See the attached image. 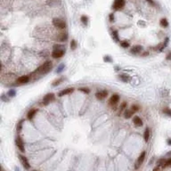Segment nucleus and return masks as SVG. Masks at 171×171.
Wrapping results in <instances>:
<instances>
[{"mask_svg": "<svg viewBox=\"0 0 171 171\" xmlns=\"http://www.w3.org/2000/svg\"><path fill=\"white\" fill-rule=\"evenodd\" d=\"M53 69V62L51 61H46L42 65H40L37 69L34 71L35 74H39V75H44L48 73Z\"/></svg>", "mask_w": 171, "mask_h": 171, "instance_id": "f257e3e1", "label": "nucleus"}, {"mask_svg": "<svg viewBox=\"0 0 171 171\" xmlns=\"http://www.w3.org/2000/svg\"><path fill=\"white\" fill-rule=\"evenodd\" d=\"M53 25L55 26L56 29H64L66 28V23L64 21H62L59 18H54L53 19Z\"/></svg>", "mask_w": 171, "mask_h": 171, "instance_id": "f03ea898", "label": "nucleus"}, {"mask_svg": "<svg viewBox=\"0 0 171 171\" xmlns=\"http://www.w3.org/2000/svg\"><path fill=\"white\" fill-rule=\"evenodd\" d=\"M120 102V95H111V97L109 100V105L112 108L113 110H116V105L118 104V102Z\"/></svg>", "mask_w": 171, "mask_h": 171, "instance_id": "7ed1b4c3", "label": "nucleus"}, {"mask_svg": "<svg viewBox=\"0 0 171 171\" xmlns=\"http://www.w3.org/2000/svg\"><path fill=\"white\" fill-rule=\"evenodd\" d=\"M55 94L54 93H48L46 95H45L43 97V101H42V103L44 105H47L48 103H50L51 102H53L55 100Z\"/></svg>", "mask_w": 171, "mask_h": 171, "instance_id": "20e7f679", "label": "nucleus"}, {"mask_svg": "<svg viewBox=\"0 0 171 171\" xmlns=\"http://www.w3.org/2000/svg\"><path fill=\"white\" fill-rule=\"evenodd\" d=\"M145 154H146L145 152H143V153L140 154V156L138 157V159H137V160H136V162H135V169H138L139 167H140V166L143 164V162L144 161V159H145Z\"/></svg>", "mask_w": 171, "mask_h": 171, "instance_id": "39448f33", "label": "nucleus"}, {"mask_svg": "<svg viewBox=\"0 0 171 171\" xmlns=\"http://www.w3.org/2000/svg\"><path fill=\"white\" fill-rule=\"evenodd\" d=\"M65 54V49H58V50H54L52 52V57L55 59L62 58Z\"/></svg>", "mask_w": 171, "mask_h": 171, "instance_id": "423d86ee", "label": "nucleus"}, {"mask_svg": "<svg viewBox=\"0 0 171 171\" xmlns=\"http://www.w3.org/2000/svg\"><path fill=\"white\" fill-rule=\"evenodd\" d=\"M126 2L125 0H115L113 3V9L115 10H120L125 6Z\"/></svg>", "mask_w": 171, "mask_h": 171, "instance_id": "0eeeda50", "label": "nucleus"}, {"mask_svg": "<svg viewBox=\"0 0 171 171\" xmlns=\"http://www.w3.org/2000/svg\"><path fill=\"white\" fill-rule=\"evenodd\" d=\"M108 96V91L107 90H101L95 94V98L97 100H103Z\"/></svg>", "mask_w": 171, "mask_h": 171, "instance_id": "6e6552de", "label": "nucleus"}, {"mask_svg": "<svg viewBox=\"0 0 171 171\" xmlns=\"http://www.w3.org/2000/svg\"><path fill=\"white\" fill-rule=\"evenodd\" d=\"M19 159H20V160H21V162H22V166L24 167V168H25V169H27V170H28V169H29L30 165L29 164L28 159H27L25 156L22 155V154H20V155H19Z\"/></svg>", "mask_w": 171, "mask_h": 171, "instance_id": "1a4fd4ad", "label": "nucleus"}, {"mask_svg": "<svg viewBox=\"0 0 171 171\" xmlns=\"http://www.w3.org/2000/svg\"><path fill=\"white\" fill-rule=\"evenodd\" d=\"M15 143H16V145L18 147V149L22 152V153H24L25 152V147H24V143H23V141L22 139L18 136L17 138L15 139Z\"/></svg>", "mask_w": 171, "mask_h": 171, "instance_id": "9d476101", "label": "nucleus"}, {"mask_svg": "<svg viewBox=\"0 0 171 171\" xmlns=\"http://www.w3.org/2000/svg\"><path fill=\"white\" fill-rule=\"evenodd\" d=\"M29 80H30V77L28 76V75H24V76H21L19 77L18 79H17V80H16V82H17V84H26L28 83Z\"/></svg>", "mask_w": 171, "mask_h": 171, "instance_id": "9b49d317", "label": "nucleus"}, {"mask_svg": "<svg viewBox=\"0 0 171 171\" xmlns=\"http://www.w3.org/2000/svg\"><path fill=\"white\" fill-rule=\"evenodd\" d=\"M74 92V88H65V89H63L62 91H60L58 93V96L59 97H62V96H64V95H69V94H71Z\"/></svg>", "mask_w": 171, "mask_h": 171, "instance_id": "f8f14e48", "label": "nucleus"}, {"mask_svg": "<svg viewBox=\"0 0 171 171\" xmlns=\"http://www.w3.org/2000/svg\"><path fill=\"white\" fill-rule=\"evenodd\" d=\"M130 51H131V53L132 54H134V55H138V54H140V53L143 51V46H140V45L134 46L131 48Z\"/></svg>", "mask_w": 171, "mask_h": 171, "instance_id": "ddd939ff", "label": "nucleus"}, {"mask_svg": "<svg viewBox=\"0 0 171 171\" xmlns=\"http://www.w3.org/2000/svg\"><path fill=\"white\" fill-rule=\"evenodd\" d=\"M133 123L135 125V127H142L143 126V120H141V118L138 116H135L133 118Z\"/></svg>", "mask_w": 171, "mask_h": 171, "instance_id": "4468645a", "label": "nucleus"}, {"mask_svg": "<svg viewBox=\"0 0 171 171\" xmlns=\"http://www.w3.org/2000/svg\"><path fill=\"white\" fill-rule=\"evenodd\" d=\"M37 109H31L29 110L28 113H27V118H28V120H32L34 116L37 114Z\"/></svg>", "mask_w": 171, "mask_h": 171, "instance_id": "2eb2a0df", "label": "nucleus"}, {"mask_svg": "<svg viewBox=\"0 0 171 171\" xmlns=\"http://www.w3.org/2000/svg\"><path fill=\"white\" fill-rule=\"evenodd\" d=\"M134 113L135 112H134L132 110H126L125 112H124V118L128 120V119H130V118L134 115Z\"/></svg>", "mask_w": 171, "mask_h": 171, "instance_id": "dca6fc26", "label": "nucleus"}, {"mask_svg": "<svg viewBox=\"0 0 171 171\" xmlns=\"http://www.w3.org/2000/svg\"><path fill=\"white\" fill-rule=\"evenodd\" d=\"M168 42H169V38H168V37H166V38H165V41L160 45V46L159 47V51H162L164 48L167 47V45H168Z\"/></svg>", "mask_w": 171, "mask_h": 171, "instance_id": "f3484780", "label": "nucleus"}, {"mask_svg": "<svg viewBox=\"0 0 171 171\" xmlns=\"http://www.w3.org/2000/svg\"><path fill=\"white\" fill-rule=\"evenodd\" d=\"M143 138H144V141L145 142H148V140L150 138V129L149 127H146L145 130H144V133H143Z\"/></svg>", "mask_w": 171, "mask_h": 171, "instance_id": "a211bd4d", "label": "nucleus"}, {"mask_svg": "<svg viewBox=\"0 0 171 171\" xmlns=\"http://www.w3.org/2000/svg\"><path fill=\"white\" fill-rule=\"evenodd\" d=\"M160 24L162 28H167V27H168V22H167V20L166 18L161 19L160 22Z\"/></svg>", "mask_w": 171, "mask_h": 171, "instance_id": "6ab92c4d", "label": "nucleus"}, {"mask_svg": "<svg viewBox=\"0 0 171 171\" xmlns=\"http://www.w3.org/2000/svg\"><path fill=\"white\" fill-rule=\"evenodd\" d=\"M58 39H59V41H61V42H64V41H66V40L68 39V35H67V33H62V34H60Z\"/></svg>", "mask_w": 171, "mask_h": 171, "instance_id": "aec40b11", "label": "nucleus"}, {"mask_svg": "<svg viewBox=\"0 0 171 171\" xmlns=\"http://www.w3.org/2000/svg\"><path fill=\"white\" fill-rule=\"evenodd\" d=\"M63 80H64V78H59V79H55V81H53V83H52V86H53V87H56V86H59V85L62 83Z\"/></svg>", "mask_w": 171, "mask_h": 171, "instance_id": "412c9836", "label": "nucleus"}, {"mask_svg": "<svg viewBox=\"0 0 171 171\" xmlns=\"http://www.w3.org/2000/svg\"><path fill=\"white\" fill-rule=\"evenodd\" d=\"M119 78H120V79L121 80V81H123V82H128V81L130 80V78L127 76V75H125V74L120 75Z\"/></svg>", "mask_w": 171, "mask_h": 171, "instance_id": "4be33fe9", "label": "nucleus"}, {"mask_svg": "<svg viewBox=\"0 0 171 171\" xmlns=\"http://www.w3.org/2000/svg\"><path fill=\"white\" fill-rule=\"evenodd\" d=\"M111 35H112V38L114 39L115 42H119L120 41V38H119V33L117 30H113L112 33H111Z\"/></svg>", "mask_w": 171, "mask_h": 171, "instance_id": "5701e85b", "label": "nucleus"}, {"mask_svg": "<svg viewBox=\"0 0 171 171\" xmlns=\"http://www.w3.org/2000/svg\"><path fill=\"white\" fill-rule=\"evenodd\" d=\"M77 47H78V43H77V41L75 39H72L71 40V42H70V49H71V50H75Z\"/></svg>", "mask_w": 171, "mask_h": 171, "instance_id": "b1692460", "label": "nucleus"}, {"mask_svg": "<svg viewBox=\"0 0 171 171\" xmlns=\"http://www.w3.org/2000/svg\"><path fill=\"white\" fill-rule=\"evenodd\" d=\"M120 44V46L123 48H128L129 46H130V43H129L128 41H121Z\"/></svg>", "mask_w": 171, "mask_h": 171, "instance_id": "393cba45", "label": "nucleus"}, {"mask_svg": "<svg viewBox=\"0 0 171 171\" xmlns=\"http://www.w3.org/2000/svg\"><path fill=\"white\" fill-rule=\"evenodd\" d=\"M80 21L82 22V23H83L84 25H88V18L86 16V15H82L81 16V18H80Z\"/></svg>", "mask_w": 171, "mask_h": 171, "instance_id": "a878e982", "label": "nucleus"}, {"mask_svg": "<svg viewBox=\"0 0 171 171\" xmlns=\"http://www.w3.org/2000/svg\"><path fill=\"white\" fill-rule=\"evenodd\" d=\"M23 121H24V120H20V122H19L18 125H17V132H18V133H20V131L22 130V123H23Z\"/></svg>", "mask_w": 171, "mask_h": 171, "instance_id": "bb28decb", "label": "nucleus"}, {"mask_svg": "<svg viewBox=\"0 0 171 171\" xmlns=\"http://www.w3.org/2000/svg\"><path fill=\"white\" fill-rule=\"evenodd\" d=\"M166 160L165 159H160V160H158V166H162V167H165V163H166Z\"/></svg>", "mask_w": 171, "mask_h": 171, "instance_id": "cd10ccee", "label": "nucleus"}, {"mask_svg": "<svg viewBox=\"0 0 171 171\" xmlns=\"http://www.w3.org/2000/svg\"><path fill=\"white\" fill-rule=\"evenodd\" d=\"M126 107H127V102H123L122 103H121V104H120V112L123 111L124 110L126 109Z\"/></svg>", "mask_w": 171, "mask_h": 171, "instance_id": "c85d7f7f", "label": "nucleus"}, {"mask_svg": "<svg viewBox=\"0 0 171 171\" xmlns=\"http://www.w3.org/2000/svg\"><path fill=\"white\" fill-rule=\"evenodd\" d=\"M79 90L81 92H83V93H85V94H89V93H90V89L88 88H80Z\"/></svg>", "mask_w": 171, "mask_h": 171, "instance_id": "c756f323", "label": "nucleus"}, {"mask_svg": "<svg viewBox=\"0 0 171 171\" xmlns=\"http://www.w3.org/2000/svg\"><path fill=\"white\" fill-rule=\"evenodd\" d=\"M103 61L105 62H112V59H111V57L109 56V55H105V56L103 57Z\"/></svg>", "mask_w": 171, "mask_h": 171, "instance_id": "7c9ffc66", "label": "nucleus"}, {"mask_svg": "<svg viewBox=\"0 0 171 171\" xmlns=\"http://www.w3.org/2000/svg\"><path fill=\"white\" fill-rule=\"evenodd\" d=\"M139 106L138 105H136V104H133V105L131 106V110L134 111V112H136V111H139Z\"/></svg>", "mask_w": 171, "mask_h": 171, "instance_id": "2f4dec72", "label": "nucleus"}, {"mask_svg": "<svg viewBox=\"0 0 171 171\" xmlns=\"http://www.w3.org/2000/svg\"><path fill=\"white\" fill-rule=\"evenodd\" d=\"M165 114H167V116H171V110L168 109V108H165V109H163V111H162Z\"/></svg>", "mask_w": 171, "mask_h": 171, "instance_id": "473e14b6", "label": "nucleus"}, {"mask_svg": "<svg viewBox=\"0 0 171 171\" xmlns=\"http://www.w3.org/2000/svg\"><path fill=\"white\" fill-rule=\"evenodd\" d=\"M7 95L8 96H10V97H14V96H15V95H16V92H15V90H10V91H8Z\"/></svg>", "mask_w": 171, "mask_h": 171, "instance_id": "72a5a7b5", "label": "nucleus"}, {"mask_svg": "<svg viewBox=\"0 0 171 171\" xmlns=\"http://www.w3.org/2000/svg\"><path fill=\"white\" fill-rule=\"evenodd\" d=\"M58 49H64V48L62 47L61 45H55V46H54V50H58Z\"/></svg>", "mask_w": 171, "mask_h": 171, "instance_id": "f704fd0d", "label": "nucleus"}, {"mask_svg": "<svg viewBox=\"0 0 171 171\" xmlns=\"http://www.w3.org/2000/svg\"><path fill=\"white\" fill-rule=\"evenodd\" d=\"M168 166H171V158L167 159L166 160V163H165V167H168Z\"/></svg>", "mask_w": 171, "mask_h": 171, "instance_id": "c9c22d12", "label": "nucleus"}, {"mask_svg": "<svg viewBox=\"0 0 171 171\" xmlns=\"http://www.w3.org/2000/svg\"><path fill=\"white\" fill-rule=\"evenodd\" d=\"M166 59H167V61H171V51L168 52L167 54V55H166Z\"/></svg>", "mask_w": 171, "mask_h": 171, "instance_id": "e433bc0d", "label": "nucleus"}, {"mask_svg": "<svg viewBox=\"0 0 171 171\" xmlns=\"http://www.w3.org/2000/svg\"><path fill=\"white\" fill-rule=\"evenodd\" d=\"M146 1H147L148 3H150V4L152 5H153V6L155 5V3H154V1H153V0H146Z\"/></svg>", "mask_w": 171, "mask_h": 171, "instance_id": "4c0bfd02", "label": "nucleus"}, {"mask_svg": "<svg viewBox=\"0 0 171 171\" xmlns=\"http://www.w3.org/2000/svg\"><path fill=\"white\" fill-rule=\"evenodd\" d=\"M110 21H111V22H113V21H114V18H113L112 14H110Z\"/></svg>", "mask_w": 171, "mask_h": 171, "instance_id": "58836bf2", "label": "nucleus"}, {"mask_svg": "<svg viewBox=\"0 0 171 171\" xmlns=\"http://www.w3.org/2000/svg\"><path fill=\"white\" fill-rule=\"evenodd\" d=\"M63 68H64V65H63V64H62V65L61 66V67H60V68H59L58 69H57V72H61V69H63Z\"/></svg>", "mask_w": 171, "mask_h": 171, "instance_id": "ea45409f", "label": "nucleus"}, {"mask_svg": "<svg viewBox=\"0 0 171 171\" xmlns=\"http://www.w3.org/2000/svg\"><path fill=\"white\" fill-rule=\"evenodd\" d=\"M167 144L168 145H171V138H168L167 140Z\"/></svg>", "mask_w": 171, "mask_h": 171, "instance_id": "a19ab883", "label": "nucleus"}, {"mask_svg": "<svg viewBox=\"0 0 171 171\" xmlns=\"http://www.w3.org/2000/svg\"><path fill=\"white\" fill-rule=\"evenodd\" d=\"M159 169H160V168H159V167H156L155 168H154V169H153V171H159Z\"/></svg>", "mask_w": 171, "mask_h": 171, "instance_id": "79ce46f5", "label": "nucleus"}, {"mask_svg": "<svg viewBox=\"0 0 171 171\" xmlns=\"http://www.w3.org/2000/svg\"><path fill=\"white\" fill-rule=\"evenodd\" d=\"M167 156H169V155H171V152H169V153H167Z\"/></svg>", "mask_w": 171, "mask_h": 171, "instance_id": "37998d69", "label": "nucleus"}, {"mask_svg": "<svg viewBox=\"0 0 171 171\" xmlns=\"http://www.w3.org/2000/svg\"><path fill=\"white\" fill-rule=\"evenodd\" d=\"M33 171H37V170H33Z\"/></svg>", "mask_w": 171, "mask_h": 171, "instance_id": "c03bdc74", "label": "nucleus"}, {"mask_svg": "<svg viewBox=\"0 0 171 171\" xmlns=\"http://www.w3.org/2000/svg\"><path fill=\"white\" fill-rule=\"evenodd\" d=\"M2 171H4V169H2Z\"/></svg>", "mask_w": 171, "mask_h": 171, "instance_id": "a18cd8bd", "label": "nucleus"}]
</instances>
